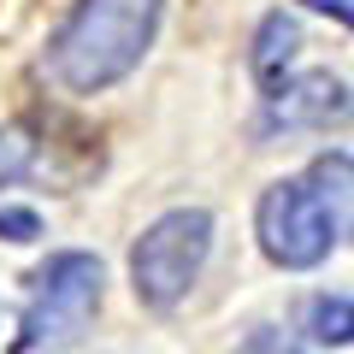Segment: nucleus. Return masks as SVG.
Here are the masks:
<instances>
[{"label":"nucleus","instance_id":"obj_1","mask_svg":"<svg viewBox=\"0 0 354 354\" xmlns=\"http://www.w3.org/2000/svg\"><path fill=\"white\" fill-rule=\"evenodd\" d=\"M160 18H165V0H77L65 24L53 30L41 71L65 95H101L148 59Z\"/></svg>","mask_w":354,"mask_h":354},{"label":"nucleus","instance_id":"obj_2","mask_svg":"<svg viewBox=\"0 0 354 354\" xmlns=\"http://www.w3.org/2000/svg\"><path fill=\"white\" fill-rule=\"evenodd\" d=\"M101 290H106V272L95 254H53L30 278L24 295V313H18V348L41 354V348H71L77 337L88 330V319L101 313Z\"/></svg>","mask_w":354,"mask_h":354},{"label":"nucleus","instance_id":"obj_3","mask_svg":"<svg viewBox=\"0 0 354 354\" xmlns=\"http://www.w3.org/2000/svg\"><path fill=\"white\" fill-rule=\"evenodd\" d=\"M207 254H213V213L207 207H171V213H160L142 230V242L130 248L136 301L153 307V313H171L195 290Z\"/></svg>","mask_w":354,"mask_h":354},{"label":"nucleus","instance_id":"obj_4","mask_svg":"<svg viewBox=\"0 0 354 354\" xmlns=\"http://www.w3.org/2000/svg\"><path fill=\"white\" fill-rule=\"evenodd\" d=\"M254 230H260V248L272 266L283 272H313L330 248H337V225H330V207L319 201V189L307 177H283L260 195L254 207Z\"/></svg>","mask_w":354,"mask_h":354},{"label":"nucleus","instance_id":"obj_5","mask_svg":"<svg viewBox=\"0 0 354 354\" xmlns=\"http://www.w3.org/2000/svg\"><path fill=\"white\" fill-rule=\"evenodd\" d=\"M266 101V130H337L354 118V95L342 77L330 71H283L272 88H260Z\"/></svg>","mask_w":354,"mask_h":354},{"label":"nucleus","instance_id":"obj_6","mask_svg":"<svg viewBox=\"0 0 354 354\" xmlns=\"http://www.w3.org/2000/svg\"><path fill=\"white\" fill-rule=\"evenodd\" d=\"M307 183L319 189V201L330 207L337 242H354V153H319L307 165Z\"/></svg>","mask_w":354,"mask_h":354},{"label":"nucleus","instance_id":"obj_7","mask_svg":"<svg viewBox=\"0 0 354 354\" xmlns=\"http://www.w3.org/2000/svg\"><path fill=\"white\" fill-rule=\"evenodd\" d=\"M295 53H301V30H295V18L272 12L260 24V36H254V83L272 88L283 71H295Z\"/></svg>","mask_w":354,"mask_h":354},{"label":"nucleus","instance_id":"obj_8","mask_svg":"<svg viewBox=\"0 0 354 354\" xmlns=\"http://www.w3.org/2000/svg\"><path fill=\"white\" fill-rule=\"evenodd\" d=\"M301 330L313 342H325V348L354 342V301L348 295H313V301L301 307Z\"/></svg>","mask_w":354,"mask_h":354},{"label":"nucleus","instance_id":"obj_9","mask_svg":"<svg viewBox=\"0 0 354 354\" xmlns=\"http://www.w3.org/2000/svg\"><path fill=\"white\" fill-rule=\"evenodd\" d=\"M30 165H36V142H30V130L24 124L0 130V183H18Z\"/></svg>","mask_w":354,"mask_h":354},{"label":"nucleus","instance_id":"obj_10","mask_svg":"<svg viewBox=\"0 0 354 354\" xmlns=\"http://www.w3.org/2000/svg\"><path fill=\"white\" fill-rule=\"evenodd\" d=\"M236 354H307V348L290 337V330H278V325H260V330H248V342H242Z\"/></svg>","mask_w":354,"mask_h":354},{"label":"nucleus","instance_id":"obj_11","mask_svg":"<svg viewBox=\"0 0 354 354\" xmlns=\"http://www.w3.org/2000/svg\"><path fill=\"white\" fill-rule=\"evenodd\" d=\"M0 236L6 242H36L41 236V218L30 207H0Z\"/></svg>","mask_w":354,"mask_h":354},{"label":"nucleus","instance_id":"obj_12","mask_svg":"<svg viewBox=\"0 0 354 354\" xmlns=\"http://www.w3.org/2000/svg\"><path fill=\"white\" fill-rule=\"evenodd\" d=\"M301 6H313V12H325V18H337V24L354 30V0H301Z\"/></svg>","mask_w":354,"mask_h":354}]
</instances>
